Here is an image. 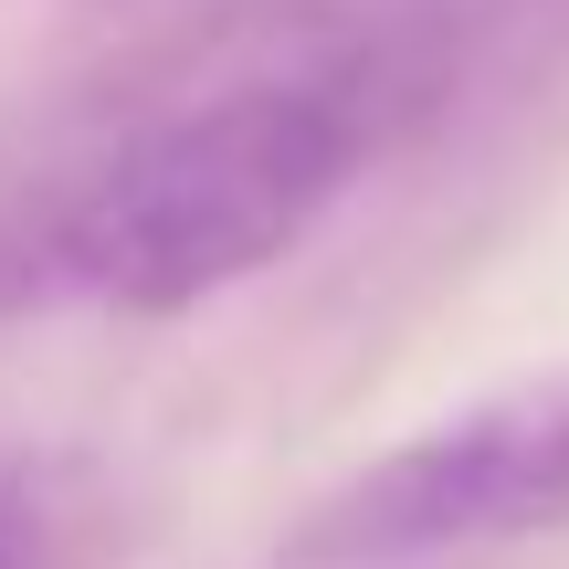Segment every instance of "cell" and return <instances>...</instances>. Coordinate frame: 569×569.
Segmentation results:
<instances>
[{
    "label": "cell",
    "instance_id": "obj_2",
    "mask_svg": "<svg viewBox=\"0 0 569 569\" xmlns=\"http://www.w3.org/2000/svg\"><path fill=\"white\" fill-rule=\"evenodd\" d=\"M569 528V359L411 422L296 528L317 569H422Z\"/></svg>",
    "mask_w": 569,
    "mask_h": 569
},
{
    "label": "cell",
    "instance_id": "obj_1",
    "mask_svg": "<svg viewBox=\"0 0 569 569\" xmlns=\"http://www.w3.org/2000/svg\"><path fill=\"white\" fill-rule=\"evenodd\" d=\"M496 0H274L190 53L21 222V296L169 317L284 264L465 74Z\"/></svg>",
    "mask_w": 569,
    "mask_h": 569
}]
</instances>
